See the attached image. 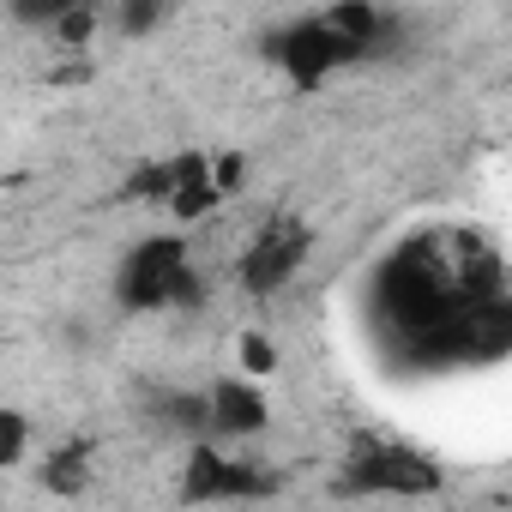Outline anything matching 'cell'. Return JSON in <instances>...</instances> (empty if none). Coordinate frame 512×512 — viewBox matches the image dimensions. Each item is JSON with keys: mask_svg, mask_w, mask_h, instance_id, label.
Returning a JSON list of instances; mask_svg holds the SVG:
<instances>
[{"mask_svg": "<svg viewBox=\"0 0 512 512\" xmlns=\"http://www.w3.org/2000/svg\"><path fill=\"white\" fill-rule=\"evenodd\" d=\"M272 482L253 470V464H241V458H223L211 440H199L193 452H187V470H181V500L187 506H199V500H253V494H266Z\"/></svg>", "mask_w": 512, "mask_h": 512, "instance_id": "5", "label": "cell"}, {"mask_svg": "<svg viewBox=\"0 0 512 512\" xmlns=\"http://www.w3.org/2000/svg\"><path fill=\"white\" fill-rule=\"evenodd\" d=\"M308 247H314V229H308L302 217H272L260 235L247 241V253H241V290L260 296V302L278 296V290L302 272Z\"/></svg>", "mask_w": 512, "mask_h": 512, "instance_id": "3", "label": "cell"}, {"mask_svg": "<svg viewBox=\"0 0 512 512\" xmlns=\"http://www.w3.org/2000/svg\"><path fill=\"white\" fill-rule=\"evenodd\" d=\"M49 25H55V43H61V49H85V43H91V31H97V13H91V0H79V7L55 13Z\"/></svg>", "mask_w": 512, "mask_h": 512, "instance_id": "11", "label": "cell"}, {"mask_svg": "<svg viewBox=\"0 0 512 512\" xmlns=\"http://www.w3.org/2000/svg\"><path fill=\"white\" fill-rule=\"evenodd\" d=\"M350 488L356 494H440V470L392 440H362L350 458Z\"/></svg>", "mask_w": 512, "mask_h": 512, "instance_id": "4", "label": "cell"}, {"mask_svg": "<svg viewBox=\"0 0 512 512\" xmlns=\"http://www.w3.org/2000/svg\"><path fill=\"white\" fill-rule=\"evenodd\" d=\"M241 181H247V157L241 151H217L211 157V187L229 199V193H241Z\"/></svg>", "mask_w": 512, "mask_h": 512, "instance_id": "13", "label": "cell"}, {"mask_svg": "<svg viewBox=\"0 0 512 512\" xmlns=\"http://www.w3.org/2000/svg\"><path fill=\"white\" fill-rule=\"evenodd\" d=\"M67 7H79V0H13V13H19V19H31V25H43V19L67 13Z\"/></svg>", "mask_w": 512, "mask_h": 512, "instance_id": "15", "label": "cell"}, {"mask_svg": "<svg viewBox=\"0 0 512 512\" xmlns=\"http://www.w3.org/2000/svg\"><path fill=\"white\" fill-rule=\"evenodd\" d=\"M85 458H91V446H85V440H73V446H61V452L49 458V470H43V482H49V488H61V494H79V482H85Z\"/></svg>", "mask_w": 512, "mask_h": 512, "instance_id": "9", "label": "cell"}, {"mask_svg": "<svg viewBox=\"0 0 512 512\" xmlns=\"http://www.w3.org/2000/svg\"><path fill=\"white\" fill-rule=\"evenodd\" d=\"M121 302L151 314V308H193L199 302V278L187 266V241L181 235H145L127 260H121Z\"/></svg>", "mask_w": 512, "mask_h": 512, "instance_id": "2", "label": "cell"}, {"mask_svg": "<svg viewBox=\"0 0 512 512\" xmlns=\"http://www.w3.org/2000/svg\"><path fill=\"white\" fill-rule=\"evenodd\" d=\"M272 55H278V67L290 73V85L296 91H320V79L332 73V67H344V55H338V43L314 25V19H302V25H290L278 43H272Z\"/></svg>", "mask_w": 512, "mask_h": 512, "instance_id": "6", "label": "cell"}, {"mask_svg": "<svg viewBox=\"0 0 512 512\" xmlns=\"http://www.w3.org/2000/svg\"><path fill=\"white\" fill-rule=\"evenodd\" d=\"M25 446H31V422H25V410L0 404V470H13V464L25 458Z\"/></svg>", "mask_w": 512, "mask_h": 512, "instance_id": "10", "label": "cell"}, {"mask_svg": "<svg viewBox=\"0 0 512 512\" xmlns=\"http://www.w3.org/2000/svg\"><path fill=\"white\" fill-rule=\"evenodd\" d=\"M157 13H163V0H121V25H127L133 37H145V31L157 25Z\"/></svg>", "mask_w": 512, "mask_h": 512, "instance_id": "14", "label": "cell"}, {"mask_svg": "<svg viewBox=\"0 0 512 512\" xmlns=\"http://www.w3.org/2000/svg\"><path fill=\"white\" fill-rule=\"evenodd\" d=\"M314 25L338 43L344 61H362V55L386 37V13L374 7V0H332V7L314 13Z\"/></svg>", "mask_w": 512, "mask_h": 512, "instance_id": "8", "label": "cell"}, {"mask_svg": "<svg viewBox=\"0 0 512 512\" xmlns=\"http://www.w3.org/2000/svg\"><path fill=\"white\" fill-rule=\"evenodd\" d=\"M235 356H241V368H247L253 380H266V374L278 368V344H272L266 332H241V338H235Z\"/></svg>", "mask_w": 512, "mask_h": 512, "instance_id": "12", "label": "cell"}, {"mask_svg": "<svg viewBox=\"0 0 512 512\" xmlns=\"http://www.w3.org/2000/svg\"><path fill=\"white\" fill-rule=\"evenodd\" d=\"M506 296V266L488 235L476 229H428L398 247V260L380 272V308L386 320L434 356H464L458 332L464 314Z\"/></svg>", "mask_w": 512, "mask_h": 512, "instance_id": "1", "label": "cell"}, {"mask_svg": "<svg viewBox=\"0 0 512 512\" xmlns=\"http://www.w3.org/2000/svg\"><path fill=\"white\" fill-rule=\"evenodd\" d=\"M205 416H211V434H223V440H253L272 422L266 392L253 380H217L211 398H205Z\"/></svg>", "mask_w": 512, "mask_h": 512, "instance_id": "7", "label": "cell"}]
</instances>
